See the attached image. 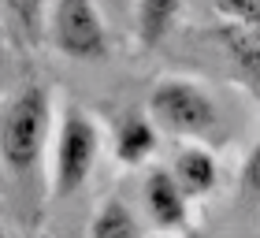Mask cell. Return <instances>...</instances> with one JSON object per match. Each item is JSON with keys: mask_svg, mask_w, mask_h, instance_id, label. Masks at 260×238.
<instances>
[{"mask_svg": "<svg viewBox=\"0 0 260 238\" xmlns=\"http://www.w3.org/2000/svg\"><path fill=\"white\" fill-rule=\"evenodd\" d=\"M141 201L156 231H186L190 223V197L179 186V178L171 175V168H152L145 186H141Z\"/></svg>", "mask_w": 260, "mask_h": 238, "instance_id": "obj_5", "label": "cell"}, {"mask_svg": "<svg viewBox=\"0 0 260 238\" xmlns=\"http://www.w3.org/2000/svg\"><path fill=\"white\" fill-rule=\"evenodd\" d=\"M223 49L231 52L234 67L242 71V78L253 86V93L260 97V30L249 26H223L219 30Z\"/></svg>", "mask_w": 260, "mask_h": 238, "instance_id": "obj_9", "label": "cell"}, {"mask_svg": "<svg viewBox=\"0 0 260 238\" xmlns=\"http://www.w3.org/2000/svg\"><path fill=\"white\" fill-rule=\"evenodd\" d=\"M156 141H160V127L149 112H126L115 127V138H112V153L123 168H141L152 153H156Z\"/></svg>", "mask_w": 260, "mask_h": 238, "instance_id": "obj_6", "label": "cell"}, {"mask_svg": "<svg viewBox=\"0 0 260 238\" xmlns=\"http://www.w3.org/2000/svg\"><path fill=\"white\" fill-rule=\"evenodd\" d=\"M242 190L260 201V134H256L249 157H245V164H242Z\"/></svg>", "mask_w": 260, "mask_h": 238, "instance_id": "obj_13", "label": "cell"}, {"mask_svg": "<svg viewBox=\"0 0 260 238\" xmlns=\"http://www.w3.org/2000/svg\"><path fill=\"white\" fill-rule=\"evenodd\" d=\"M212 8L227 19V26L260 30V0H212Z\"/></svg>", "mask_w": 260, "mask_h": 238, "instance_id": "obj_12", "label": "cell"}, {"mask_svg": "<svg viewBox=\"0 0 260 238\" xmlns=\"http://www.w3.org/2000/svg\"><path fill=\"white\" fill-rule=\"evenodd\" d=\"M4 8L30 41H38L49 30V0H4Z\"/></svg>", "mask_w": 260, "mask_h": 238, "instance_id": "obj_11", "label": "cell"}, {"mask_svg": "<svg viewBox=\"0 0 260 238\" xmlns=\"http://www.w3.org/2000/svg\"><path fill=\"white\" fill-rule=\"evenodd\" d=\"M101 157V130L89 112L67 104L52 134V197H71L86 186Z\"/></svg>", "mask_w": 260, "mask_h": 238, "instance_id": "obj_2", "label": "cell"}, {"mask_svg": "<svg viewBox=\"0 0 260 238\" xmlns=\"http://www.w3.org/2000/svg\"><path fill=\"white\" fill-rule=\"evenodd\" d=\"M52 130V101L41 82H26L8 97L0 115V157L8 171L30 175L38 168Z\"/></svg>", "mask_w": 260, "mask_h": 238, "instance_id": "obj_1", "label": "cell"}, {"mask_svg": "<svg viewBox=\"0 0 260 238\" xmlns=\"http://www.w3.org/2000/svg\"><path fill=\"white\" fill-rule=\"evenodd\" d=\"M89 238H141L138 216L130 212L126 201L108 197V201L97 209L93 223H89Z\"/></svg>", "mask_w": 260, "mask_h": 238, "instance_id": "obj_10", "label": "cell"}, {"mask_svg": "<svg viewBox=\"0 0 260 238\" xmlns=\"http://www.w3.org/2000/svg\"><path fill=\"white\" fill-rule=\"evenodd\" d=\"M182 238H208V234H201V231H182Z\"/></svg>", "mask_w": 260, "mask_h": 238, "instance_id": "obj_14", "label": "cell"}, {"mask_svg": "<svg viewBox=\"0 0 260 238\" xmlns=\"http://www.w3.org/2000/svg\"><path fill=\"white\" fill-rule=\"evenodd\" d=\"M112 4H119V8H134V0H112Z\"/></svg>", "mask_w": 260, "mask_h": 238, "instance_id": "obj_15", "label": "cell"}, {"mask_svg": "<svg viewBox=\"0 0 260 238\" xmlns=\"http://www.w3.org/2000/svg\"><path fill=\"white\" fill-rule=\"evenodd\" d=\"M49 41L56 52L71 60H97L108 56V30L93 0H52L49 8Z\"/></svg>", "mask_w": 260, "mask_h": 238, "instance_id": "obj_4", "label": "cell"}, {"mask_svg": "<svg viewBox=\"0 0 260 238\" xmlns=\"http://www.w3.org/2000/svg\"><path fill=\"white\" fill-rule=\"evenodd\" d=\"M171 175L179 178V186L186 190V197H208L219 186V160L216 153L205 145H186L175 153Z\"/></svg>", "mask_w": 260, "mask_h": 238, "instance_id": "obj_7", "label": "cell"}, {"mask_svg": "<svg viewBox=\"0 0 260 238\" xmlns=\"http://www.w3.org/2000/svg\"><path fill=\"white\" fill-rule=\"evenodd\" d=\"M179 11H182V0H134V30H138V41L145 45V49L160 45L171 34Z\"/></svg>", "mask_w": 260, "mask_h": 238, "instance_id": "obj_8", "label": "cell"}, {"mask_svg": "<svg viewBox=\"0 0 260 238\" xmlns=\"http://www.w3.org/2000/svg\"><path fill=\"white\" fill-rule=\"evenodd\" d=\"M4 238H11V234H4Z\"/></svg>", "mask_w": 260, "mask_h": 238, "instance_id": "obj_16", "label": "cell"}, {"mask_svg": "<svg viewBox=\"0 0 260 238\" xmlns=\"http://www.w3.org/2000/svg\"><path fill=\"white\" fill-rule=\"evenodd\" d=\"M149 115L164 134L175 138H205L219 123L212 93L190 78H160L149 93Z\"/></svg>", "mask_w": 260, "mask_h": 238, "instance_id": "obj_3", "label": "cell"}]
</instances>
